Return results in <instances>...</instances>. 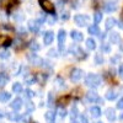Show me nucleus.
<instances>
[{"label":"nucleus","mask_w":123,"mask_h":123,"mask_svg":"<svg viewBox=\"0 0 123 123\" xmlns=\"http://www.w3.org/2000/svg\"><path fill=\"white\" fill-rule=\"evenodd\" d=\"M102 83V79L97 74H87L85 78V84L90 87H97Z\"/></svg>","instance_id":"nucleus-1"},{"label":"nucleus","mask_w":123,"mask_h":123,"mask_svg":"<svg viewBox=\"0 0 123 123\" xmlns=\"http://www.w3.org/2000/svg\"><path fill=\"white\" fill-rule=\"evenodd\" d=\"M69 53L73 54V55H75L78 59H85V58H86V53H85L78 44H71V46L69 47Z\"/></svg>","instance_id":"nucleus-2"},{"label":"nucleus","mask_w":123,"mask_h":123,"mask_svg":"<svg viewBox=\"0 0 123 123\" xmlns=\"http://www.w3.org/2000/svg\"><path fill=\"white\" fill-rule=\"evenodd\" d=\"M74 22L79 26V27H84V26H87L90 24V17L87 15H75L74 16Z\"/></svg>","instance_id":"nucleus-3"},{"label":"nucleus","mask_w":123,"mask_h":123,"mask_svg":"<svg viewBox=\"0 0 123 123\" xmlns=\"http://www.w3.org/2000/svg\"><path fill=\"white\" fill-rule=\"evenodd\" d=\"M27 59H28V62H30V64H32V65H35V67L43 65V59L41 58V57H38L37 54H35V53H30V54L27 55Z\"/></svg>","instance_id":"nucleus-4"},{"label":"nucleus","mask_w":123,"mask_h":123,"mask_svg":"<svg viewBox=\"0 0 123 123\" xmlns=\"http://www.w3.org/2000/svg\"><path fill=\"white\" fill-rule=\"evenodd\" d=\"M38 3L41 5L46 12H49V14H53L54 12V5L49 1V0H38Z\"/></svg>","instance_id":"nucleus-5"},{"label":"nucleus","mask_w":123,"mask_h":123,"mask_svg":"<svg viewBox=\"0 0 123 123\" xmlns=\"http://www.w3.org/2000/svg\"><path fill=\"white\" fill-rule=\"evenodd\" d=\"M83 76H84V71L81 69H79V68L74 69L73 71H71V74H70V79H71V81H74V83L80 81L81 79H83Z\"/></svg>","instance_id":"nucleus-6"},{"label":"nucleus","mask_w":123,"mask_h":123,"mask_svg":"<svg viewBox=\"0 0 123 123\" xmlns=\"http://www.w3.org/2000/svg\"><path fill=\"white\" fill-rule=\"evenodd\" d=\"M39 26L41 24L37 21V20H30L28 21V30L31 31V32H33V33H37L38 31H39Z\"/></svg>","instance_id":"nucleus-7"},{"label":"nucleus","mask_w":123,"mask_h":123,"mask_svg":"<svg viewBox=\"0 0 123 123\" xmlns=\"http://www.w3.org/2000/svg\"><path fill=\"white\" fill-rule=\"evenodd\" d=\"M53 39H54V33L52 32V31H47V32L44 33V36H43V43H44V46L52 44Z\"/></svg>","instance_id":"nucleus-8"},{"label":"nucleus","mask_w":123,"mask_h":123,"mask_svg":"<svg viewBox=\"0 0 123 123\" xmlns=\"http://www.w3.org/2000/svg\"><path fill=\"white\" fill-rule=\"evenodd\" d=\"M117 9H118V5L117 3H113V1H108L104 5V10L106 12H115Z\"/></svg>","instance_id":"nucleus-9"},{"label":"nucleus","mask_w":123,"mask_h":123,"mask_svg":"<svg viewBox=\"0 0 123 123\" xmlns=\"http://www.w3.org/2000/svg\"><path fill=\"white\" fill-rule=\"evenodd\" d=\"M70 37L73 38L74 41H76V42H80V41L84 39V35L81 32H79V31H76V30L71 31V32H70Z\"/></svg>","instance_id":"nucleus-10"},{"label":"nucleus","mask_w":123,"mask_h":123,"mask_svg":"<svg viewBox=\"0 0 123 123\" xmlns=\"http://www.w3.org/2000/svg\"><path fill=\"white\" fill-rule=\"evenodd\" d=\"M86 97H87V100L90 101V102H97L98 101V94L96 91H94V90H91V91H89L87 94H86Z\"/></svg>","instance_id":"nucleus-11"},{"label":"nucleus","mask_w":123,"mask_h":123,"mask_svg":"<svg viewBox=\"0 0 123 123\" xmlns=\"http://www.w3.org/2000/svg\"><path fill=\"white\" fill-rule=\"evenodd\" d=\"M105 115H106V117H107V119H108V121H115V119H116V111H115L113 108H112V107L106 108Z\"/></svg>","instance_id":"nucleus-12"},{"label":"nucleus","mask_w":123,"mask_h":123,"mask_svg":"<svg viewBox=\"0 0 123 123\" xmlns=\"http://www.w3.org/2000/svg\"><path fill=\"white\" fill-rule=\"evenodd\" d=\"M110 42L113 44H119L121 43V36L117 32H112L110 33Z\"/></svg>","instance_id":"nucleus-13"},{"label":"nucleus","mask_w":123,"mask_h":123,"mask_svg":"<svg viewBox=\"0 0 123 123\" xmlns=\"http://www.w3.org/2000/svg\"><path fill=\"white\" fill-rule=\"evenodd\" d=\"M117 97H118V92H117L116 90H113V89L107 90V92H106V98H107V100L113 101V100H116Z\"/></svg>","instance_id":"nucleus-14"},{"label":"nucleus","mask_w":123,"mask_h":123,"mask_svg":"<svg viewBox=\"0 0 123 123\" xmlns=\"http://www.w3.org/2000/svg\"><path fill=\"white\" fill-rule=\"evenodd\" d=\"M10 107H11L14 111H18L22 107V100L21 98H15L11 104H10Z\"/></svg>","instance_id":"nucleus-15"},{"label":"nucleus","mask_w":123,"mask_h":123,"mask_svg":"<svg viewBox=\"0 0 123 123\" xmlns=\"http://www.w3.org/2000/svg\"><path fill=\"white\" fill-rule=\"evenodd\" d=\"M116 25H117V20H116L115 17H108V18L106 20V22H105V27H106V30L113 28Z\"/></svg>","instance_id":"nucleus-16"},{"label":"nucleus","mask_w":123,"mask_h":123,"mask_svg":"<svg viewBox=\"0 0 123 123\" xmlns=\"http://www.w3.org/2000/svg\"><path fill=\"white\" fill-rule=\"evenodd\" d=\"M14 31L12 27H10L9 25H0V35H10Z\"/></svg>","instance_id":"nucleus-17"},{"label":"nucleus","mask_w":123,"mask_h":123,"mask_svg":"<svg viewBox=\"0 0 123 123\" xmlns=\"http://www.w3.org/2000/svg\"><path fill=\"white\" fill-rule=\"evenodd\" d=\"M65 38H67V32H65L64 30H59V32H58V42H59V46H63L64 44Z\"/></svg>","instance_id":"nucleus-18"},{"label":"nucleus","mask_w":123,"mask_h":123,"mask_svg":"<svg viewBox=\"0 0 123 123\" xmlns=\"http://www.w3.org/2000/svg\"><path fill=\"white\" fill-rule=\"evenodd\" d=\"M90 113H91V116L94 117V118H98L100 116H101V108L100 107H97V106H92L91 108H90Z\"/></svg>","instance_id":"nucleus-19"},{"label":"nucleus","mask_w":123,"mask_h":123,"mask_svg":"<svg viewBox=\"0 0 123 123\" xmlns=\"http://www.w3.org/2000/svg\"><path fill=\"white\" fill-rule=\"evenodd\" d=\"M7 118L11 121V122H18V121H21V116H20V113H17V111L11 112V113H7Z\"/></svg>","instance_id":"nucleus-20"},{"label":"nucleus","mask_w":123,"mask_h":123,"mask_svg":"<svg viewBox=\"0 0 123 123\" xmlns=\"http://www.w3.org/2000/svg\"><path fill=\"white\" fill-rule=\"evenodd\" d=\"M14 20L16 22H22L24 20H25V14H24V11H21V10H18V11H16L15 14H14Z\"/></svg>","instance_id":"nucleus-21"},{"label":"nucleus","mask_w":123,"mask_h":123,"mask_svg":"<svg viewBox=\"0 0 123 123\" xmlns=\"http://www.w3.org/2000/svg\"><path fill=\"white\" fill-rule=\"evenodd\" d=\"M44 118H46V121L48 122V123H53L54 122V119H55V112L54 111H48L47 113L44 115Z\"/></svg>","instance_id":"nucleus-22"},{"label":"nucleus","mask_w":123,"mask_h":123,"mask_svg":"<svg viewBox=\"0 0 123 123\" xmlns=\"http://www.w3.org/2000/svg\"><path fill=\"white\" fill-rule=\"evenodd\" d=\"M24 80H25V83L27 85H32L36 81V75H33V74H26L24 76Z\"/></svg>","instance_id":"nucleus-23"},{"label":"nucleus","mask_w":123,"mask_h":123,"mask_svg":"<svg viewBox=\"0 0 123 123\" xmlns=\"http://www.w3.org/2000/svg\"><path fill=\"white\" fill-rule=\"evenodd\" d=\"M86 48L90 49V50L96 49V41L94 38H87L86 39Z\"/></svg>","instance_id":"nucleus-24"},{"label":"nucleus","mask_w":123,"mask_h":123,"mask_svg":"<svg viewBox=\"0 0 123 123\" xmlns=\"http://www.w3.org/2000/svg\"><path fill=\"white\" fill-rule=\"evenodd\" d=\"M89 33L92 35V36H98L100 35V28L97 25H91L89 27Z\"/></svg>","instance_id":"nucleus-25"},{"label":"nucleus","mask_w":123,"mask_h":123,"mask_svg":"<svg viewBox=\"0 0 123 123\" xmlns=\"http://www.w3.org/2000/svg\"><path fill=\"white\" fill-rule=\"evenodd\" d=\"M10 98H11V94H9L6 91L0 92V102H7Z\"/></svg>","instance_id":"nucleus-26"},{"label":"nucleus","mask_w":123,"mask_h":123,"mask_svg":"<svg viewBox=\"0 0 123 123\" xmlns=\"http://www.w3.org/2000/svg\"><path fill=\"white\" fill-rule=\"evenodd\" d=\"M94 60H95V64H96V65H101V64H104V62H105L104 57H102L100 53L95 54V57H94Z\"/></svg>","instance_id":"nucleus-27"},{"label":"nucleus","mask_w":123,"mask_h":123,"mask_svg":"<svg viewBox=\"0 0 123 123\" xmlns=\"http://www.w3.org/2000/svg\"><path fill=\"white\" fill-rule=\"evenodd\" d=\"M25 106H26V111L28 112V113H31L32 111H35V104L32 101H27L25 104Z\"/></svg>","instance_id":"nucleus-28"},{"label":"nucleus","mask_w":123,"mask_h":123,"mask_svg":"<svg viewBox=\"0 0 123 123\" xmlns=\"http://www.w3.org/2000/svg\"><path fill=\"white\" fill-rule=\"evenodd\" d=\"M12 91L15 92V94H20V92H22V85L20 83H15L12 85Z\"/></svg>","instance_id":"nucleus-29"},{"label":"nucleus","mask_w":123,"mask_h":123,"mask_svg":"<svg viewBox=\"0 0 123 123\" xmlns=\"http://www.w3.org/2000/svg\"><path fill=\"white\" fill-rule=\"evenodd\" d=\"M36 81H37L38 84H43L44 81H46V75H44V74H42V73L36 74Z\"/></svg>","instance_id":"nucleus-30"},{"label":"nucleus","mask_w":123,"mask_h":123,"mask_svg":"<svg viewBox=\"0 0 123 123\" xmlns=\"http://www.w3.org/2000/svg\"><path fill=\"white\" fill-rule=\"evenodd\" d=\"M30 48H31V50H33V52H37V50H39L41 49V46L36 42V41H32V42L30 43V46H28Z\"/></svg>","instance_id":"nucleus-31"},{"label":"nucleus","mask_w":123,"mask_h":123,"mask_svg":"<svg viewBox=\"0 0 123 123\" xmlns=\"http://www.w3.org/2000/svg\"><path fill=\"white\" fill-rule=\"evenodd\" d=\"M7 80H9V78L5 74H0V87H4L7 83Z\"/></svg>","instance_id":"nucleus-32"},{"label":"nucleus","mask_w":123,"mask_h":123,"mask_svg":"<svg viewBox=\"0 0 123 123\" xmlns=\"http://www.w3.org/2000/svg\"><path fill=\"white\" fill-rule=\"evenodd\" d=\"M70 116H71V119H75L79 116V111H78L76 106H73V108H71V111H70Z\"/></svg>","instance_id":"nucleus-33"},{"label":"nucleus","mask_w":123,"mask_h":123,"mask_svg":"<svg viewBox=\"0 0 123 123\" xmlns=\"http://www.w3.org/2000/svg\"><path fill=\"white\" fill-rule=\"evenodd\" d=\"M101 20H102V12L101 11H96L94 14V21H95V24L101 22Z\"/></svg>","instance_id":"nucleus-34"},{"label":"nucleus","mask_w":123,"mask_h":123,"mask_svg":"<svg viewBox=\"0 0 123 123\" xmlns=\"http://www.w3.org/2000/svg\"><path fill=\"white\" fill-rule=\"evenodd\" d=\"M47 54H48V57L49 58H57L59 54H58V50L57 49H54V48H52V49H49L48 52H47Z\"/></svg>","instance_id":"nucleus-35"},{"label":"nucleus","mask_w":123,"mask_h":123,"mask_svg":"<svg viewBox=\"0 0 123 123\" xmlns=\"http://www.w3.org/2000/svg\"><path fill=\"white\" fill-rule=\"evenodd\" d=\"M10 58V52L6 49H1L0 50V59H7Z\"/></svg>","instance_id":"nucleus-36"},{"label":"nucleus","mask_w":123,"mask_h":123,"mask_svg":"<svg viewBox=\"0 0 123 123\" xmlns=\"http://www.w3.org/2000/svg\"><path fill=\"white\" fill-rule=\"evenodd\" d=\"M55 84L59 89H64L65 87V83H64V80L62 79V78H57L55 79Z\"/></svg>","instance_id":"nucleus-37"},{"label":"nucleus","mask_w":123,"mask_h":123,"mask_svg":"<svg viewBox=\"0 0 123 123\" xmlns=\"http://www.w3.org/2000/svg\"><path fill=\"white\" fill-rule=\"evenodd\" d=\"M101 52H104V53H110L111 52V46L108 43H104L101 46Z\"/></svg>","instance_id":"nucleus-38"},{"label":"nucleus","mask_w":123,"mask_h":123,"mask_svg":"<svg viewBox=\"0 0 123 123\" xmlns=\"http://www.w3.org/2000/svg\"><path fill=\"white\" fill-rule=\"evenodd\" d=\"M37 21L39 22V24H43L44 21H46V20H47V16L44 15V14H38V16H37Z\"/></svg>","instance_id":"nucleus-39"},{"label":"nucleus","mask_w":123,"mask_h":123,"mask_svg":"<svg viewBox=\"0 0 123 123\" xmlns=\"http://www.w3.org/2000/svg\"><path fill=\"white\" fill-rule=\"evenodd\" d=\"M55 20H57L55 15H50L49 17H47V20H46V21L48 22V25H54V22H55Z\"/></svg>","instance_id":"nucleus-40"},{"label":"nucleus","mask_w":123,"mask_h":123,"mask_svg":"<svg viewBox=\"0 0 123 123\" xmlns=\"http://www.w3.org/2000/svg\"><path fill=\"white\" fill-rule=\"evenodd\" d=\"M54 104V100H53V92H49L48 94V106L52 107Z\"/></svg>","instance_id":"nucleus-41"},{"label":"nucleus","mask_w":123,"mask_h":123,"mask_svg":"<svg viewBox=\"0 0 123 123\" xmlns=\"http://www.w3.org/2000/svg\"><path fill=\"white\" fill-rule=\"evenodd\" d=\"M25 96H26L27 98H32V97L35 96V92H33L32 90L27 89V90H25Z\"/></svg>","instance_id":"nucleus-42"},{"label":"nucleus","mask_w":123,"mask_h":123,"mask_svg":"<svg viewBox=\"0 0 123 123\" xmlns=\"http://www.w3.org/2000/svg\"><path fill=\"white\" fill-rule=\"evenodd\" d=\"M119 60H121V55L117 54V55H113L111 58V63L112 64H117V63H119Z\"/></svg>","instance_id":"nucleus-43"},{"label":"nucleus","mask_w":123,"mask_h":123,"mask_svg":"<svg viewBox=\"0 0 123 123\" xmlns=\"http://www.w3.org/2000/svg\"><path fill=\"white\" fill-rule=\"evenodd\" d=\"M59 117H60V118H65V117H67V111H65V108H59Z\"/></svg>","instance_id":"nucleus-44"},{"label":"nucleus","mask_w":123,"mask_h":123,"mask_svg":"<svg viewBox=\"0 0 123 123\" xmlns=\"http://www.w3.org/2000/svg\"><path fill=\"white\" fill-rule=\"evenodd\" d=\"M69 17H70L69 11H63V12H62V20H68Z\"/></svg>","instance_id":"nucleus-45"},{"label":"nucleus","mask_w":123,"mask_h":123,"mask_svg":"<svg viewBox=\"0 0 123 123\" xmlns=\"http://www.w3.org/2000/svg\"><path fill=\"white\" fill-rule=\"evenodd\" d=\"M80 123H89V119L85 115H80Z\"/></svg>","instance_id":"nucleus-46"},{"label":"nucleus","mask_w":123,"mask_h":123,"mask_svg":"<svg viewBox=\"0 0 123 123\" xmlns=\"http://www.w3.org/2000/svg\"><path fill=\"white\" fill-rule=\"evenodd\" d=\"M21 121H22L24 123H30V122H31V117H30V115H26V116H24V117L21 118Z\"/></svg>","instance_id":"nucleus-47"},{"label":"nucleus","mask_w":123,"mask_h":123,"mask_svg":"<svg viewBox=\"0 0 123 123\" xmlns=\"http://www.w3.org/2000/svg\"><path fill=\"white\" fill-rule=\"evenodd\" d=\"M117 108H118V110H123V98H121V100L117 102Z\"/></svg>","instance_id":"nucleus-48"},{"label":"nucleus","mask_w":123,"mask_h":123,"mask_svg":"<svg viewBox=\"0 0 123 123\" xmlns=\"http://www.w3.org/2000/svg\"><path fill=\"white\" fill-rule=\"evenodd\" d=\"M118 73H119V76L123 79V64L119 65V69H118Z\"/></svg>","instance_id":"nucleus-49"},{"label":"nucleus","mask_w":123,"mask_h":123,"mask_svg":"<svg viewBox=\"0 0 123 123\" xmlns=\"http://www.w3.org/2000/svg\"><path fill=\"white\" fill-rule=\"evenodd\" d=\"M18 31H20V33H21V35H26V30L24 27H18Z\"/></svg>","instance_id":"nucleus-50"},{"label":"nucleus","mask_w":123,"mask_h":123,"mask_svg":"<svg viewBox=\"0 0 123 123\" xmlns=\"http://www.w3.org/2000/svg\"><path fill=\"white\" fill-rule=\"evenodd\" d=\"M5 113H6V112H4V111H1V110H0V119H1V118L5 116Z\"/></svg>","instance_id":"nucleus-51"},{"label":"nucleus","mask_w":123,"mask_h":123,"mask_svg":"<svg viewBox=\"0 0 123 123\" xmlns=\"http://www.w3.org/2000/svg\"><path fill=\"white\" fill-rule=\"evenodd\" d=\"M117 25H118V27H119V28H123V21H121V22H117Z\"/></svg>","instance_id":"nucleus-52"},{"label":"nucleus","mask_w":123,"mask_h":123,"mask_svg":"<svg viewBox=\"0 0 123 123\" xmlns=\"http://www.w3.org/2000/svg\"><path fill=\"white\" fill-rule=\"evenodd\" d=\"M3 41H4V38H3L1 36H0V44H1V43H3Z\"/></svg>","instance_id":"nucleus-53"},{"label":"nucleus","mask_w":123,"mask_h":123,"mask_svg":"<svg viewBox=\"0 0 123 123\" xmlns=\"http://www.w3.org/2000/svg\"><path fill=\"white\" fill-rule=\"evenodd\" d=\"M71 123H79L76 119H71Z\"/></svg>","instance_id":"nucleus-54"},{"label":"nucleus","mask_w":123,"mask_h":123,"mask_svg":"<svg viewBox=\"0 0 123 123\" xmlns=\"http://www.w3.org/2000/svg\"><path fill=\"white\" fill-rule=\"evenodd\" d=\"M121 92H122V95H123V86H121Z\"/></svg>","instance_id":"nucleus-55"},{"label":"nucleus","mask_w":123,"mask_h":123,"mask_svg":"<svg viewBox=\"0 0 123 123\" xmlns=\"http://www.w3.org/2000/svg\"><path fill=\"white\" fill-rule=\"evenodd\" d=\"M119 118H121V119H122V121H123V113H122V115H121V116H119Z\"/></svg>","instance_id":"nucleus-56"},{"label":"nucleus","mask_w":123,"mask_h":123,"mask_svg":"<svg viewBox=\"0 0 123 123\" xmlns=\"http://www.w3.org/2000/svg\"><path fill=\"white\" fill-rule=\"evenodd\" d=\"M121 17H122V21H123V10H122V15H121Z\"/></svg>","instance_id":"nucleus-57"},{"label":"nucleus","mask_w":123,"mask_h":123,"mask_svg":"<svg viewBox=\"0 0 123 123\" xmlns=\"http://www.w3.org/2000/svg\"><path fill=\"white\" fill-rule=\"evenodd\" d=\"M110 1H113V0H110ZM115 1H117V0H115Z\"/></svg>","instance_id":"nucleus-58"},{"label":"nucleus","mask_w":123,"mask_h":123,"mask_svg":"<svg viewBox=\"0 0 123 123\" xmlns=\"http://www.w3.org/2000/svg\"><path fill=\"white\" fill-rule=\"evenodd\" d=\"M97 123H104V122H97Z\"/></svg>","instance_id":"nucleus-59"}]
</instances>
